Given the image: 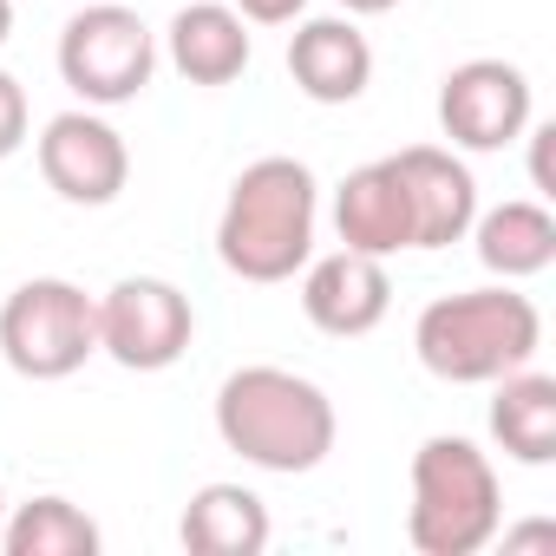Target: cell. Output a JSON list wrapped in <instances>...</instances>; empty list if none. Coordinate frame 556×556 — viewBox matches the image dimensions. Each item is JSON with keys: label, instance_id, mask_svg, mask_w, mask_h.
Here are the masks:
<instances>
[{"label": "cell", "instance_id": "9c48e42d", "mask_svg": "<svg viewBox=\"0 0 556 556\" xmlns=\"http://www.w3.org/2000/svg\"><path fill=\"white\" fill-rule=\"evenodd\" d=\"M40 177H47L66 203L105 210V203H118V190L131 184V151H125V138H118L99 112H60V118H47V131H40Z\"/></svg>", "mask_w": 556, "mask_h": 556}, {"label": "cell", "instance_id": "277c9868", "mask_svg": "<svg viewBox=\"0 0 556 556\" xmlns=\"http://www.w3.org/2000/svg\"><path fill=\"white\" fill-rule=\"evenodd\" d=\"M504 517V491L491 458L458 439V432H432L413 452V510H406V536L419 556H478L497 536Z\"/></svg>", "mask_w": 556, "mask_h": 556}, {"label": "cell", "instance_id": "2e32d148", "mask_svg": "<svg viewBox=\"0 0 556 556\" xmlns=\"http://www.w3.org/2000/svg\"><path fill=\"white\" fill-rule=\"evenodd\" d=\"M471 242H478V262L504 282H530L556 262V216L543 203H497L484 216H471Z\"/></svg>", "mask_w": 556, "mask_h": 556}, {"label": "cell", "instance_id": "ffe728a7", "mask_svg": "<svg viewBox=\"0 0 556 556\" xmlns=\"http://www.w3.org/2000/svg\"><path fill=\"white\" fill-rule=\"evenodd\" d=\"M236 14L249 27H289V21L308 14V0H236Z\"/></svg>", "mask_w": 556, "mask_h": 556}, {"label": "cell", "instance_id": "7a4b0ae2", "mask_svg": "<svg viewBox=\"0 0 556 556\" xmlns=\"http://www.w3.org/2000/svg\"><path fill=\"white\" fill-rule=\"evenodd\" d=\"M216 432L255 471H315L334 452V400L289 367H236L216 387Z\"/></svg>", "mask_w": 556, "mask_h": 556}, {"label": "cell", "instance_id": "e0dca14e", "mask_svg": "<svg viewBox=\"0 0 556 556\" xmlns=\"http://www.w3.org/2000/svg\"><path fill=\"white\" fill-rule=\"evenodd\" d=\"M491 387H497V400H491V439L517 465H549L556 458V380L517 367V374H504Z\"/></svg>", "mask_w": 556, "mask_h": 556}, {"label": "cell", "instance_id": "cb8c5ba5", "mask_svg": "<svg viewBox=\"0 0 556 556\" xmlns=\"http://www.w3.org/2000/svg\"><path fill=\"white\" fill-rule=\"evenodd\" d=\"M0 523H8V491H0Z\"/></svg>", "mask_w": 556, "mask_h": 556}, {"label": "cell", "instance_id": "44dd1931", "mask_svg": "<svg viewBox=\"0 0 556 556\" xmlns=\"http://www.w3.org/2000/svg\"><path fill=\"white\" fill-rule=\"evenodd\" d=\"M504 543H510V549H536V543H556V530H549V523H530V530H510Z\"/></svg>", "mask_w": 556, "mask_h": 556}, {"label": "cell", "instance_id": "9a60e30c", "mask_svg": "<svg viewBox=\"0 0 556 556\" xmlns=\"http://www.w3.org/2000/svg\"><path fill=\"white\" fill-rule=\"evenodd\" d=\"M190 556H262L268 549V504L249 484H203L177 523Z\"/></svg>", "mask_w": 556, "mask_h": 556}, {"label": "cell", "instance_id": "30bf717a", "mask_svg": "<svg viewBox=\"0 0 556 556\" xmlns=\"http://www.w3.org/2000/svg\"><path fill=\"white\" fill-rule=\"evenodd\" d=\"M393 308V275L380 255H361V249H334L321 262H302V315L334 334V341H354V334H374Z\"/></svg>", "mask_w": 556, "mask_h": 556}, {"label": "cell", "instance_id": "7c38bea8", "mask_svg": "<svg viewBox=\"0 0 556 556\" xmlns=\"http://www.w3.org/2000/svg\"><path fill=\"white\" fill-rule=\"evenodd\" d=\"M289 73L315 105H354L374 86V47L354 21L328 14V21H302L289 40Z\"/></svg>", "mask_w": 556, "mask_h": 556}, {"label": "cell", "instance_id": "8992f818", "mask_svg": "<svg viewBox=\"0 0 556 556\" xmlns=\"http://www.w3.org/2000/svg\"><path fill=\"white\" fill-rule=\"evenodd\" d=\"M157 73V34L118 8V0H99V8H79L60 34V79L86 99V105H131Z\"/></svg>", "mask_w": 556, "mask_h": 556}, {"label": "cell", "instance_id": "603a6c76", "mask_svg": "<svg viewBox=\"0 0 556 556\" xmlns=\"http://www.w3.org/2000/svg\"><path fill=\"white\" fill-rule=\"evenodd\" d=\"M8 34H14V0H0V47H8Z\"/></svg>", "mask_w": 556, "mask_h": 556}, {"label": "cell", "instance_id": "52a82bcc", "mask_svg": "<svg viewBox=\"0 0 556 556\" xmlns=\"http://www.w3.org/2000/svg\"><path fill=\"white\" fill-rule=\"evenodd\" d=\"M197 308L164 275H125L99 295V354H112L125 374H164L190 354Z\"/></svg>", "mask_w": 556, "mask_h": 556}, {"label": "cell", "instance_id": "5b68a950", "mask_svg": "<svg viewBox=\"0 0 556 556\" xmlns=\"http://www.w3.org/2000/svg\"><path fill=\"white\" fill-rule=\"evenodd\" d=\"M99 354V302L66 275H34L0 302V361L21 380H66Z\"/></svg>", "mask_w": 556, "mask_h": 556}, {"label": "cell", "instance_id": "7402d4cb", "mask_svg": "<svg viewBox=\"0 0 556 556\" xmlns=\"http://www.w3.org/2000/svg\"><path fill=\"white\" fill-rule=\"evenodd\" d=\"M341 8H348V14H393L400 0H341Z\"/></svg>", "mask_w": 556, "mask_h": 556}, {"label": "cell", "instance_id": "ba28073f", "mask_svg": "<svg viewBox=\"0 0 556 556\" xmlns=\"http://www.w3.org/2000/svg\"><path fill=\"white\" fill-rule=\"evenodd\" d=\"M439 125L458 151H504L530 131V79L510 60H465L439 86Z\"/></svg>", "mask_w": 556, "mask_h": 556}, {"label": "cell", "instance_id": "ac0fdd59", "mask_svg": "<svg viewBox=\"0 0 556 556\" xmlns=\"http://www.w3.org/2000/svg\"><path fill=\"white\" fill-rule=\"evenodd\" d=\"M8 556H99V523L73 497H34L0 523Z\"/></svg>", "mask_w": 556, "mask_h": 556}, {"label": "cell", "instance_id": "d6986e66", "mask_svg": "<svg viewBox=\"0 0 556 556\" xmlns=\"http://www.w3.org/2000/svg\"><path fill=\"white\" fill-rule=\"evenodd\" d=\"M21 144H27V86L0 73V157H14Z\"/></svg>", "mask_w": 556, "mask_h": 556}, {"label": "cell", "instance_id": "4fadbf2b", "mask_svg": "<svg viewBox=\"0 0 556 556\" xmlns=\"http://www.w3.org/2000/svg\"><path fill=\"white\" fill-rule=\"evenodd\" d=\"M334 229H341V249H361V255H380V262L413 249V203H406V184H400L393 157L348 170V184L334 190Z\"/></svg>", "mask_w": 556, "mask_h": 556}, {"label": "cell", "instance_id": "3957f363", "mask_svg": "<svg viewBox=\"0 0 556 556\" xmlns=\"http://www.w3.org/2000/svg\"><path fill=\"white\" fill-rule=\"evenodd\" d=\"M543 348V315L530 295L504 289H465V295H439L419 321H413V354L432 380L445 387H491L517 367H530Z\"/></svg>", "mask_w": 556, "mask_h": 556}, {"label": "cell", "instance_id": "5bb4252c", "mask_svg": "<svg viewBox=\"0 0 556 556\" xmlns=\"http://www.w3.org/2000/svg\"><path fill=\"white\" fill-rule=\"evenodd\" d=\"M164 40H170V66L190 86H229L249 66V21L236 8H223V0H190V8H177Z\"/></svg>", "mask_w": 556, "mask_h": 556}, {"label": "cell", "instance_id": "8fae6325", "mask_svg": "<svg viewBox=\"0 0 556 556\" xmlns=\"http://www.w3.org/2000/svg\"><path fill=\"white\" fill-rule=\"evenodd\" d=\"M400 184H406V203H413V249H452L471 236V216H478V184L471 170L439 151V144H406L393 157Z\"/></svg>", "mask_w": 556, "mask_h": 556}, {"label": "cell", "instance_id": "6da1fadb", "mask_svg": "<svg viewBox=\"0 0 556 556\" xmlns=\"http://www.w3.org/2000/svg\"><path fill=\"white\" fill-rule=\"evenodd\" d=\"M321 190L302 157H255L216 216V255L242 282H289L315 255Z\"/></svg>", "mask_w": 556, "mask_h": 556}]
</instances>
